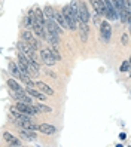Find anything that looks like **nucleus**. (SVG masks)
I'll return each instance as SVG.
<instances>
[{
    "mask_svg": "<svg viewBox=\"0 0 131 147\" xmlns=\"http://www.w3.org/2000/svg\"><path fill=\"white\" fill-rule=\"evenodd\" d=\"M49 49H51V52L54 54V57H55V58L58 59V61H60V59H61V55H60V52H58V51H57V48H54V46H51Z\"/></svg>",
    "mask_w": 131,
    "mask_h": 147,
    "instance_id": "nucleus-23",
    "label": "nucleus"
},
{
    "mask_svg": "<svg viewBox=\"0 0 131 147\" xmlns=\"http://www.w3.org/2000/svg\"><path fill=\"white\" fill-rule=\"evenodd\" d=\"M21 37H22V40H24V42L30 43V42H33V40H34L36 34H33L30 30H24V31H22V34H21Z\"/></svg>",
    "mask_w": 131,
    "mask_h": 147,
    "instance_id": "nucleus-17",
    "label": "nucleus"
},
{
    "mask_svg": "<svg viewBox=\"0 0 131 147\" xmlns=\"http://www.w3.org/2000/svg\"><path fill=\"white\" fill-rule=\"evenodd\" d=\"M100 36H101V40L104 43H109L110 42V37H112V27H110V24L106 22V21H103L100 24Z\"/></svg>",
    "mask_w": 131,
    "mask_h": 147,
    "instance_id": "nucleus-3",
    "label": "nucleus"
},
{
    "mask_svg": "<svg viewBox=\"0 0 131 147\" xmlns=\"http://www.w3.org/2000/svg\"><path fill=\"white\" fill-rule=\"evenodd\" d=\"M46 73H48L49 76H52V77H57V76H55V73H52V71H48V70H46Z\"/></svg>",
    "mask_w": 131,
    "mask_h": 147,
    "instance_id": "nucleus-24",
    "label": "nucleus"
},
{
    "mask_svg": "<svg viewBox=\"0 0 131 147\" xmlns=\"http://www.w3.org/2000/svg\"><path fill=\"white\" fill-rule=\"evenodd\" d=\"M100 16H101L100 13H97V12L94 11V15H92V21H94V24H95V25H100V24H101V21H100Z\"/></svg>",
    "mask_w": 131,
    "mask_h": 147,
    "instance_id": "nucleus-21",
    "label": "nucleus"
},
{
    "mask_svg": "<svg viewBox=\"0 0 131 147\" xmlns=\"http://www.w3.org/2000/svg\"><path fill=\"white\" fill-rule=\"evenodd\" d=\"M20 80H21L22 83H25L27 86H33V82H31V76H29L27 73H22V74H21V77H20Z\"/></svg>",
    "mask_w": 131,
    "mask_h": 147,
    "instance_id": "nucleus-18",
    "label": "nucleus"
},
{
    "mask_svg": "<svg viewBox=\"0 0 131 147\" xmlns=\"http://www.w3.org/2000/svg\"><path fill=\"white\" fill-rule=\"evenodd\" d=\"M39 131L42 134H46V135H54L57 132V128L54 125H49V123H42V125H39Z\"/></svg>",
    "mask_w": 131,
    "mask_h": 147,
    "instance_id": "nucleus-10",
    "label": "nucleus"
},
{
    "mask_svg": "<svg viewBox=\"0 0 131 147\" xmlns=\"http://www.w3.org/2000/svg\"><path fill=\"white\" fill-rule=\"evenodd\" d=\"M61 12H63L64 18H66V21H67L69 30H76V28H77V21L75 20V16H73V12H72V7H70V5H66V6H63V9H61Z\"/></svg>",
    "mask_w": 131,
    "mask_h": 147,
    "instance_id": "nucleus-1",
    "label": "nucleus"
},
{
    "mask_svg": "<svg viewBox=\"0 0 131 147\" xmlns=\"http://www.w3.org/2000/svg\"><path fill=\"white\" fill-rule=\"evenodd\" d=\"M3 140L6 141V144H9V146H15V147L22 146V143L18 140V138L14 137L11 132H7V131H5V132H3Z\"/></svg>",
    "mask_w": 131,
    "mask_h": 147,
    "instance_id": "nucleus-7",
    "label": "nucleus"
},
{
    "mask_svg": "<svg viewBox=\"0 0 131 147\" xmlns=\"http://www.w3.org/2000/svg\"><path fill=\"white\" fill-rule=\"evenodd\" d=\"M128 61H130V64H131V57H130V59H128Z\"/></svg>",
    "mask_w": 131,
    "mask_h": 147,
    "instance_id": "nucleus-26",
    "label": "nucleus"
},
{
    "mask_svg": "<svg viewBox=\"0 0 131 147\" xmlns=\"http://www.w3.org/2000/svg\"><path fill=\"white\" fill-rule=\"evenodd\" d=\"M9 71H11V74L12 76H15V77H18V79H20V77H21V70H20V65L18 64H15L14 61H9Z\"/></svg>",
    "mask_w": 131,
    "mask_h": 147,
    "instance_id": "nucleus-14",
    "label": "nucleus"
},
{
    "mask_svg": "<svg viewBox=\"0 0 131 147\" xmlns=\"http://www.w3.org/2000/svg\"><path fill=\"white\" fill-rule=\"evenodd\" d=\"M79 18L81 21L83 22H90V11H88V7H86V3L83 2V0H79Z\"/></svg>",
    "mask_w": 131,
    "mask_h": 147,
    "instance_id": "nucleus-6",
    "label": "nucleus"
},
{
    "mask_svg": "<svg viewBox=\"0 0 131 147\" xmlns=\"http://www.w3.org/2000/svg\"><path fill=\"white\" fill-rule=\"evenodd\" d=\"M55 20H57V22L61 25V28L63 30H69V25H67V21H66V18H64V15H63V12H55Z\"/></svg>",
    "mask_w": 131,
    "mask_h": 147,
    "instance_id": "nucleus-12",
    "label": "nucleus"
},
{
    "mask_svg": "<svg viewBox=\"0 0 131 147\" xmlns=\"http://www.w3.org/2000/svg\"><path fill=\"white\" fill-rule=\"evenodd\" d=\"M77 27H79V31H81V40L85 43L86 40H88V34H90V27H88V22L79 21V24H77Z\"/></svg>",
    "mask_w": 131,
    "mask_h": 147,
    "instance_id": "nucleus-8",
    "label": "nucleus"
},
{
    "mask_svg": "<svg viewBox=\"0 0 131 147\" xmlns=\"http://www.w3.org/2000/svg\"><path fill=\"white\" fill-rule=\"evenodd\" d=\"M7 86H9V89L11 91H15V92H20V91H24V88L22 86L16 82L15 79H9L7 80Z\"/></svg>",
    "mask_w": 131,
    "mask_h": 147,
    "instance_id": "nucleus-15",
    "label": "nucleus"
},
{
    "mask_svg": "<svg viewBox=\"0 0 131 147\" xmlns=\"http://www.w3.org/2000/svg\"><path fill=\"white\" fill-rule=\"evenodd\" d=\"M128 36H130L128 33H122V37H121V43H122V46H127V45H128Z\"/></svg>",
    "mask_w": 131,
    "mask_h": 147,
    "instance_id": "nucleus-22",
    "label": "nucleus"
},
{
    "mask_svg": "<svg viewBox=\"0 0 131 147\" xmlns=\"http://www.w3.org/2000/svg\"><path fill=\"white\" fill-rule=\"evenodd\" d=\"M18 135H20L21 140H25V141H36V131H31V129L20 128V129H18Z\"/></svg>",
    "mask_w": 131,
    "mask_h": 147,
    "instance_id": "nucleus-5",
    "label": "nucleus"
},
{
    "mask_svg": "<svg viewBox=\"0 0 131 147\" xmlns=\"http://www.w3.org/2000/svg\"><path fill=\"white\" fill-rule=\"evenodd\" d=\"M34 106H36V109L40 111V113H51L52 111V107H49L46 104H34Z\"/></svg>",
    "mask_w": 131,
    "mask_h": 147,
    "instance_id": "nucleus-19",
    "label": "nucleus"
},
{
    "mask_svg": "<svg viewBox=\"0 0 131 147\" xmlns=\"http://www.w3.org/2000/svg\"><path fill=\"white\" fill-rule=\"evenodd\" d=\"M92 7H94V11L100 13V15H106V7H104V3H103V0H90Z\"/></svg>",
    "mask_w": 131,
    "mask_h": 147,
    "instance_id": "nucleus-9",
    "label": "nucleus"
},
{
    "mask_svg": "<svg viewBox=\"0 0 131 147\" xmlns=\"http://www.w3.org/2000/svg\"><path fill=\"white\" fill-rule=\"evenodd\" d=\"M39 58L42 59V63L46 64V65H54L58 61L54 57V54L51 52V49H40L39 51Z\"/></svg>",
    "mask_w": 131,
    "mask_h": 147,
    "instance_id": "nucleus-2",
    "label": "nucleus"
},
{
    "mask_svg": "<svg viewBox=\"0 0 131 147\" xmlns=\"http://www.w3.org/2000/svg\"><path fill=\"white\" fill-rule=\"evenodd\" d=\"M130 34H131V24H130Z\"/></svg>",
    "mask_w": 131,
    "mask_h": 147,
    "instance_id": "nucleus-25",
    "label": "nucleus"
},
{
    "mask_svg": "<svg viewBox=\"0 0 131 147\" xmlns=\"http://www.w3.org/2000/svg\"><path fill=\"white\" fill-rule=\"evenodd\" d=\"M61 25L57 22L55 18L52 20H46V33H51V34H55V36H60L61 34Z\"/></svg>",
    "mask_w": 131,
    "mask_h": 147,
    "instance_id": "nucleus-4",
    "label": "nucleus"
},
{
    "mask_svg": "<svg viewBox=\"0 0 131 147\" xmlns=\"http://www.w3.org/2000/svg\"><path fill=\"white\" fill-rule=\"evenodd\" d=\"M43 12H45L46 20H52V18H55V12H57V11H55L51 5H46L45 7H43Z\"/></svg>",
    "mask_w": 131,
    "mask_h": 147,
    "instance_id": "nucleus-16",
    "label": "nucleus"
},
{
    "mask_svg": "<svg viewBox=\"0 0 131 147\" xmlns=\"http://www.w3.org/2000/svg\"><path fill=\"white\" fill-rule=\"evenodd\" d=\"M25 91H27L31 97H34V98H37V100H40V101H45L46 100V94L45 92H39V91H36L33 88V86H27V88H25Z\"/></svg>",
    "mask_w": 131,
    "mask_h": 147,
    "instance_id": "nucleus-11",
    "label": "nucleus"
},
{
    "mask_svg": "<svg viewBox=\"0 0 131 147\" xmlns=\"http://www.w3.org/2000/svg\"><path fill=\"white\" fill-rule=\"evenodd\" d=\"M131 70V64H130V61L127 59V61H124L121 64V68H119V71L121 73H127V71H130Z\"/></svg>",
    "mask_w": 131,
    "mask_h": 147,
    "instance_id": "nucleus-20",
    "label": "nucleus"
},
{
    "mask_svg": "<svg viewBox=\"0 0 131 147\" xmlns=\"http://www.w3.org/2000/svg\"><path fill=\"white\" fill-rule=\"evenodd\" d=\"M36 85H37V88L42 91V92H45L46 95H55V92H54V89L51 88V86H48L46 83H43V82H36Z\"/></svg>",
    "mask_w": 131,
    "mask_h": 147,
    "instance_id": "nucleus-13",
    "label": "nucleus"
}]
</instances>
